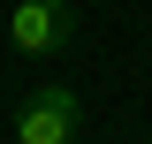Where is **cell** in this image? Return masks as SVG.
Returning <instances> with one entry per match:
<instances>
[{
  "instance_id": "2",
  "label": "cell",
  "mask_w": 152,
  "mask_h": 144,
  "mask_svg": "<svg viewBox=\"0 0 152 144\" xmlns=\"http://www.w3.org/2000/svg\"><path fill=\"white\" fill-rule=\"evenodd\" d=\"M76 121H84V99L69 84H46L15 106V144H76Z\"/></svg>"
},
{
  "instance_id": "1",
  "label": "cell",
  "mask_w": 152,
  "mask_h": 144,
  "mask_svg": "<svg viewBox=\"0 0 152 144\" xmlns=\"http://www.w3.org/2000/svg\"><path fill=\"white\" fill-rule=\"evenodd\" d=\"M69 38H76V8L69 0H15L8 8V46L15 53L46 61V53H69Z\"/></svg>"
}]
</instances>
